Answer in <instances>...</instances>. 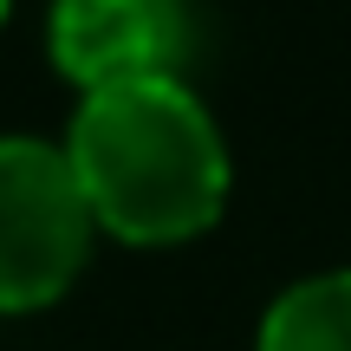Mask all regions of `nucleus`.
I'll return each mask as SVG.
<instances>
[{
  "label": "nucleus",
  "mask_w": 351,
  "mask_h": 351,
  "mask_svg": "<svg viewBox=\"0 0 351 351\" xmlns=\"http://www.w3.org/2000/svg\"><path fill=\"white\" fill-rule=\"evenodd\" d=\"M65 156L91 221L137 247L202 234L228 202L221 130L176 72L85 91Z\"/></svg>",
  "instance_id": "1"
},
{
  "label": "nucleus",
  "mask_w": 351,
  "mask_h": 351,
  "mask_svg": "<svg viewBox=\"0 0 351 351\" xmlns=\"http://www.w3.org/2000/svg\"><path fill=\"white\" fill-rule=\"evenodd\" d=\"M91 228L72 156L33 137H0V313L59 300L85 267Z\"/></svg>",
  "instance_id": "2"
},
{
  "label": "nucleus",
  "mask_w": 351,
  "mask_h": 351,
  "mask_svg": "<svg viewBox=\"0 0 351 351\" xmlns=\"http://www.w3.org/2000/svg\"><path fill=\"white\" fill-rule=\"evenodd\" d=\"M176 52H182V13L169 0H59L52 7V59L85 91L163 78Z\"/></svg>",
  "instance_id": "3"
},
{
  "label": "nucleus",
  "mask_w": 351,
  "mask_h": 351,
  "mask_svg": "<svg viewBox=\"0 0 351 351\" xmlns=\"http://www.w3.org/2000/svg\"><path fill=\"white\" fill-rule=\"evenodd\" d=\"M261 351H351V267L280 293L261 319Z\"/></svg>",
  "instance_id": "4"
},
{
  "label": "nucleus",
  "mask_w": 351,
  "mask_h": 351,
  "mask_svg": "<svg viewBox=\"0 0 351 351\" xmlns=\"http://www.w3.org/2000/svg\"><path fill=\"white\" fill-rule=\"evenodd\" d=\"M0 20H7V0H0Z\"/></svg>",
  "instance_id": "5"
}]
</instances>
